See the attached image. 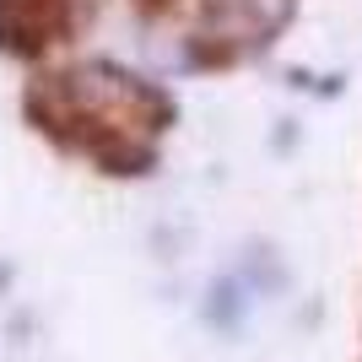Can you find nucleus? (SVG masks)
<instances>
[{"mask_svg":"<svg viewBox=\"0 0 362 362\" xmlns=\"http://www.w3.org/2000/svg\"><path fill=\"white\" fill-rule=\"evenodd\" d=\"M33 119L98 163L130 168L151 151V141L163 130V98L124 71L87 65V71L49 76L33 92Z\"/></svg>","mask_w":362,"mask_h":362,"instance_id":"obj_1","label":"nucleus"},{"mask_svg":"<svg viewBox=\"0 0 362 362\" xmlns=\"http://www.w3.org/2000/svg\"><path fill=\"white\" fill-rule=\"evenodd\" d=\"M71 6L76 0H0V33H6V44L38 54V49L65 38Z\"/></svg>","mask_w":362,"mask_h":362,"instance_id":"obj_2","label":"nucleus"}]
</instances>
